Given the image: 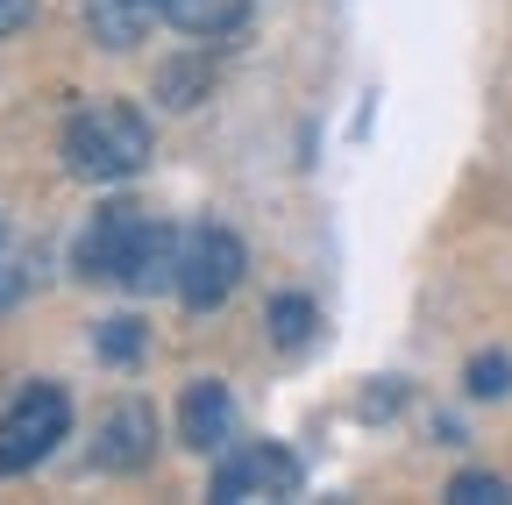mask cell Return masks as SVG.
<instances>
[{"label":"cell","mask_w":512,"mask_h":505,"mask_svg":"<svg viewBox=\"0 0 512 505\" xmlns=\"http://www.w3.org/2000/svg\"><path fill=\"white\" fill-rule=\"evenodd\" d=\"M463 392H470V399H505V392H512V363H505L498 349L470 356V370H463Z\"/></svg>","instance_id":"cell-13"},{"label":"cell","mask_w":512,"mask_h":505,"mask_svg":"<svg viewBox=\"0 0 512 505\" xmlns=\"http://www.w3.org/2000/svg\"><path fill=\"white\" fill-rule=\"evenodd\" d=\"M512 484L491 477V470H463V477H448V505H505Z\"/></svg>","instance_id":"cell-14"},{"label":"cell","mask_w":512,"mask_h":505,"mask_svg":"<svg viewBox=\"0 0 512 505\" xmlns=\"http://www.w3.org/2000/svg\"><path fill=\"white\" fill-rule=\"evenodd\" d=\"M242 271H249V249H242V235H228V228H192L185 242H178V299L192 306V313H214L235 285H242Z\"/></svg>","instance_id":"cell-2"},{"label":"cell","mask_w":512,"mask_h":505,"mask_svg":"<svg viewBox=\"0 0 512 505\" xmlns=\"http://www.w3.org/2000/svg\"><path fill=\"white\" fill-rule=\"evenodd\" d=\"M15 292H22V278H15V271H0V306H8Z\"/></svg>","instance_id":"cell-16"},{"label":"cell","mask_w":512,"mask_h":505,"mask_svg":"<svg viewBox=\"0 0 512 505\" xmlns=\"http://www.w3.org/2000/svg\"><path fill=\"white\" fill-rule=\"evenodd\" d=\"M150 228H157V221H150L143 207H128V200L100 207V214H93V228H86V235H79V249H72L79 278H93V285H128V271H136Z\"/></svg>","instance_id":"cell-4"},{"label":"cell","mask_w":512,"mask_h":505,"mask_svg":"<svg viewBox=\"0 0 512 505\" xmlns=\"http://www.w3.org/2000/svg\"><path fill=\"white\" fill-rule=\"evenodd\" d=\"M64 164L93 185H114V178H136L150 164V121L128 107V100H100V107H79L64 121Z\"/></svg>","instance_id":"cell-1"},{"label":"cell","mask_w":512,"mask_h":505,"mask_svg":"<svg viewBox=\"0 0 512 505\" xmlns=\"http://www.w3.org/2000/svg\"><path fill=\"white\" fill-rule=\"evenodd\" d=\"M313 328H320V306H313L306 292L271 299V335H278V349H306V342H313Z\"/></svg>","instance_id":"cell-10"},{"label":"cell","mask_w":512,"mask_h":505,"mask_svg":"<svg viewBox=\"0 0 512 505\" xmlns=\"http://www.w3.org/2000/svg\"><path fill=\"white\" fill-rule=\"evenodd\" d=\"M64 427H72V399H64L57 385L15 392V406L0 413V477L36 470V463L57 449V441H64Z\"/></svg>","instance_id":"cell-3"},{"label":"cell","mask_w":512,"mask_h":505,"mask_svg":"<svg viewBox=\"0 0 512 505\" xmlns=\"http://www.w3.org/2000/svg\"><path fill=\"white\" fill-rule=\"evenodd\" d=\"M157 456V413L150 399H114L100 420H93V470L107 477H128Z\"/></svg>","instance_id":"cell-6"},{"label":"cell","mask_w":512,"mask_h":505,"mask_svg":"<svg viewBox=\"0 0 512 505\" xmlns=\"http://www.w3.org/2000/svg\"><path fill=\"white\" fill-rule=\"evenodd\" d=\"M228 434H235V399H228V385H221V377H192L185 399H178V441L207 456V449H221Z\"/></svg>","instance_id":"cell-7"},{"label":"cell","mask_w":512,"mask_h":505,"mask_svg":"<svg viewBox=\"0 0 512 505\" xmlns=\"http://www.w3.org/2000/svg\"><path fill=\"white\" fill-rule=\"evenodd\" d=\"M242 15H249V0H171L164 8V22H178L185 36H228V29H242Z\"/></svg>","instance_id":"cell-9"},{"label":"cell","mask_w":512,"mask_h":505,"mask_svg":"<svg viewBox=\"0 0 512 505\" xmlns=\"http://www.w3.org/2000/svg\"><path fill=\"white\" fill-rule=\"evenodd\" d=\"M157 100L164 107H200L207 100V57H171L157 72Z\"/></svg>","instance_id":"cell-11"},{"label":"cell","mask_w":512,"mask_h":505,"mask_svg":"<svg viewBox=\"0 0 512 505\" xmlns=\"http://www.w3.org/2000/svg\"><path fill=\"white\" fill-rule=\"evenodd\" d=\"M93 349H100L107 363H136V356L150 349V328H143V321H128V313H114V321L93 328Z\"/></svg>","instance_id":"cell-12"},{"label":"cell","mask_w":512,"mask_h":505,"mask_svg":"<svg viewBox=\"0 0 512 505\" xmlns=\"http://www.w3.org/2000/svg\"><path fill=\"white\" fill-rule=\"evenodd\" d=\"M299 484H306V470H299V456H292V449H278V441H249V449L221 456V470H214V498H221V505H249V498H299Z\"/></svg>","instance_id":"cell-5"},{"label":"cell","mask_w":512,"mask_h":505,"mask_svg":"<svg viewBox=\"0 0 512 505\" xmlns=\"http://www.w3.org/2000/svg\"><path fill=\"white\" fill-rule=\"evenodd\" d=\"M36 22V0H0V36H15Z\"/></svg>","instance_id":"cell-15"},{"label":"cell","mask_w":512,"mask_h":505,"mask_svg":"<svg viewBox=\"0 0 512 505\" xmlns=\"http://www.w3.org/2000/svg\"><path fill=\"white\" fill-rule=\"evenodd\" d=\"M171 0H86V29L100 50H136Z\"/></svg>","instance_id":"cell-8"}]
</instances>
